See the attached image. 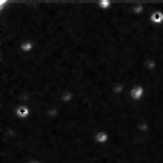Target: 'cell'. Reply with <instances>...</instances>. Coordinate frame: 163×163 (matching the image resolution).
Returning <instances> with one entry per match:
<instances>
[{"label":"cell","instance_id":"52a82bcc","mask_svg":"<svg viewBox=\"0 0 163 163\" xmlns=\"http://www.w3.org/2000/svg\"><path fill=\"white\" fill-rule=\"evenodd\" d=\"M31 163H40V162H31Z\"/></svg>","mask_w":163,"mask_h":163},{"label":"cell","instance_id":"5b68a950","mask_svg":"<svg viewBox=\"0 0 163 163\" xmlns=\"http://www.w3.org/2000/svg\"><path fill=\"white\" fill-rule=\"evenodd\" d=\"M150 22L153 25H163V12L162 10H153L150 13Z\"/></svg>","mask_w":163,"mask_h":163},{"label":"cell","instance_id":"277c9868","mask_svg":"<svg viewBox=\"0 0 163 163\" xmlns=\"http://www.w3.org/2000/svg\"><path fill=\"white\" fill-rule=\"evenodd\" d=\"M19 48H21V51H22L24 54H31L34 51V48H35V44H34L31 40H24L21 42Z\"/></svg>","mask_w":163,"mask_h":163},{"label":"cell","instance_id":"8992f818","mask_svg":"<svg viewBox=\"0 0 163 163\" xmlns=\"http://www.w3.org/2000/svg\"><path fill=\"white\" fill-rule=\"evenodd\" d=\"M112 3L114 0H98V8L101 10H109L112 8Z\"/></svg>","mask_w":163,"mask_h":163},{"label":"cell","instance_id":"7a4b0ae2","mask_svg":"<svg viewBox=\"0 0 163 163\" xmlns=\"http://www.w3.org/2000/svg\"><path fill=\"white\" fill-rule=\"evenodd\" d=\"M13 114L16 115L18 118H21V120H28L31 117V108L28 105H18L13 109Z\"/></svg>","mask_w":163,"mask_h":163},{"label":"cell","instance_id":"6da1fadb","mask_svg":"<svg viewBox=\"0 0 163 163\" xmlns=\"http://www.w3.org/2000/svg\"><path fill=\"white\" fill-rule=\"evenodd\" d=\"M128 96H130L131 101L140 102V101H143L144 96H146V88L143 85H134L128 90Z\"/></svg>","mask_w":163,"mask_h":163},{"label":"cell","instance_id":"3957f363","mask_svg":"<svg viewBox=\"0 0 163 163\" xmlns=\"http://www.w3.org/2000/svg\"><path fill=\"white\" fill-rule=\"evenodd\" d=\"M109 133L108 131H98V133H95V136H93V141L99 144V146H104L106 144L108 141H109Z\"/></svg>","mask_w":163,"mask_h":163}]
</instances>
